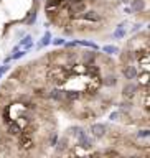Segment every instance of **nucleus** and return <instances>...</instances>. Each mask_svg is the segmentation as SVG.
Masks as SVG:
<instances>
[{
	"label": "nucleus",
	"mask_w": 150,
	"mask_h": 158,
	"mask_svg": "<svg viewBox=\"0 0 150 158\" xmlns=\"http://www.w3.org/2000/svg\"><path fill=\"white\" fill-rule=\"evenodd\" d=\"M73 132V137H74V140L78 142V145L81 148H84V150H89V148L94 147V140H93V135H89L86 130H84L83 127H79V125H74V127L71 128Z\"/></svg>",
	"instance_id": "1"
},
{
	"label": "nucleus",
	"mask_w": 150,
	"mask_h": 158,
	"mask_svg": "<svg viewBox=\"0 0 150 158\" xmlns=\"http://www.w3.org/2000/svg\"><path fill=\"white\" fill-rule=\"evenodd\" d=\"M139 91H140V84H135L134 81H125V84L122 86V97L132 101V99L137 96Z\"/></svg>",
	"instance_id": "2"
},
{
	"label": "nucleus",
	"mask_w": 150,
	"mask_h": 158,
	"mask_svg": "<svg viewBox=\"0 0 150 158\" xmlns=\"http://www.w3.org/2000/svg\"><path fill=\"white\" fill-rule=\"evenodd\" d=\"M140 69L134 66V64H122L120 66V76L124 77L125 81H135L139 77Z\"/></svg>",
	"instance_id": "3"
},
{
	"label": "nucleus",
	"mask_w": 150,
	"mask_h": 158,
	"mask_svg": "<svg viewBox=\"0 0 150 158\" xmlns=\"http://www.w3.org/2000/svg\"><path fill=\"white\" fill-rule=\"evenodd\" d=\"M89 133L93 135L94 138H97V140H102V138L107 137V125L106 124H91V127H89Z\"/></svg>",
	"instance_id": "4"
},
{
	"label": "nucleus",
	"mask_w": 150,
	"mask_h": 158,
	"mask_svg": "<svg viewBox=\"0 0 150 158\" xmlns=\"http://www.w3.org/2000/svg\"><path fill=\"white\" fill-rule=\"evenodd\" d=\"M101 82H102V87L112 89V87H115L117 84H119V76H117L115 72L109 71L107 74H104V76L101 77Z\"/></svg>",
	"instance_id": "5"
},
{
	"label": "nucleus",
	"mask_w": 150,
	"mask_h": 158,
	"mask_svg": "<svg viewBox=\"0 0 150 158\" xmlns=\"http://www.w3.org/2000/svg\"><path fill=\"white\" fill-rule=\"evenodd\" d=\"M48 99H51L55 102H66V96H64V89L59 86H53L48 91Z\"/></svg>",
	"instance_id": "6"
},
{
	"label": "nucleus",
	"mask_w": 150,
	"mask_h": 158,
	"mask_svg": "<svg viewBox=\"0 0 150 158\" xmlns=\"http://www.w3.org/2000/svg\"><path fill=\"white\" fill-rule=\"evenodd\" d=\"M84 74L88 77H94V79H101V66L97 63H89L84 64Z\"/></svg>",
	"instance_id": "7"
},
{
	"label": "nucleus",
	"mask_w": 150,
	"mask_h": 158,
	"mask_svg": "<svg viewBox=\"0 0 150 158\" xmlns=\"http://www.w3.org/2000/svg\"><path fill=\"white\" fill-rule=\"evenodd\" d=\"M79 20L89 21V23H96V21L101 20V13H99L97 10H94V8H88V10L81 15V18H79Z\"/></svg>",
	"instance_id": "8"
},
{
	"label": "nucleus",
	"mask_w": 150,
	"mask_h": 158,
	"mask_svg": "<svg viewBox=\"0 0 150 158\" xmlns=\"http://www.w3.org/2000/svg\"><path fill=\"white\" fill-rule=\"evenodd\" d=\"M5 125H7V133H8L10 137H18V135L23 132V127H21L17 120H10V122L5 124Z\"/></svg>",
	"instance_id": "9"
},
{
	"label": "nucleus",
	"mask_w": 150,
	"mask_h": 158,
	"mask_svg": "<svg viewBox=\"0 0 150 158\" xmlns=\"http://www.w3.org/2000/svg\"><path fill=\"white\" fill-rule=\"evenodd\" d=\"M79 59H81L83 64L96 63V61H97V53H96V50H93V51H83V53L79 55Z\"/></svg>",
	"instance_id": "10"
},
{
	"label": "nucleus",
	"mask_w": 150,
	"mask_h": 158,
	"mask_svg": "<svg viewBox=\"0 0 150 158\" xmlns=\"http://www.w3.org/2000/svg\"><path fill=\"white\" fill-rule=\"evenodd\" d=\"M130 8L134 13H144L147 3H145V0H130Z\"/></svg>",
	"instance_id": "11"
},
{
	"label": "nucleus",
	"mask_w": 150,
	"mask_h": 158,
	"mask_svg": "<svg viewBox=\"0 0 150 158\" xmlns=\"http://www.w3.org/2000/svg\"><path fill=\"white\" fill-rule=\"evenodd\" d=\"M69 140H68V137H61L59 138V142L56 143V155H64V153L68 152V148H69Z\"/></svg>",
	"instance_id": "12"
},
{
	"label": "nucleus",
	"mask_w": 150,
	"mask_h": 158,
	"mask_svg": "<svg viewBox=\"0 0 150 158\" xmlns=\"http://www.w3.org/2000/svg\"><path fill=\"white\" fill-rule=\"evenodd\" d=\"M125 26H127L125 23H120V25L115 28L114 33H112V38H114V40H124L125 35H127V30H125Z\"/></svg>",
	"instance_id": "13"
},
{
	"label": "nucleus",
	"mask_w": 150,
	"mask_h": 158,
	"mask_svg": "<svg viewBox=\"0 0 150 158\" xmlns=\"http://www.w3.org/2000/svg\"><path fill=\"white\" fill-rule=\"evenodd\" d=\"M120 61H122V64H134L135 53L134 51H130V50L124 51V53H122V58H120Z\"/></svg>",
	"instance_id": "14"
},
{
	"label": "nucleus",
	"mask_w": 150,
	"mask_h": 158,
	"mask_svg": "<svg viewBox=\"0 0 150 158\" xmlns=\"http://www.w3.org/2000/svg\"><path fill=\"white\" fill-rule=\"evenodd\" d=\"M18 46H20L21 50H30L31 46H33V36L31 35H26L23 40H20V43H18Z\"/></svg>",
	"instance_id": "15"
},
{
	"label": "nucleus",
	"mask_w": 150,
	"mask_h": 158,
	"mask_svg": "<svg viewBox=\"0 0 150 158\" xmlns=\"http://www.w3.org/2000/svg\"><path fill=\"white\" fill-rule=\"evenodd\" d=\"M109 120L111 122H120V120H125V115L122 110H114V112L109 114Z\"/></svg>",
	"instance_id": "16"
},
{
	"label": "nucleus",
	"mask_w": 150,
	"mask_h": 158,
	"mask_svg": "<svg viewBox=\"0 0 150 158\" xmlns=\"http://www.w3.org/2000/svg\"><path fill=\"white\" fill-rule=\"evenodd\" d=\"M102 51L106 55H109V56H112V55H117L119 53V48L114 45H106V46H102Z\"/></svg>",
	"instance_id": "17"
},
{
	"label": "nucleus",
	"mask_w": 150,
	"mask_h": 158,
	"mask_svg": "<svg viewBox=\"0 0 150 158\" xmlns=\"http://www.w3.org/2000/svg\"><path fill=\"white\" fill-rule=\"evenodd\" d=\"M51 43V33L50 31H46L45 35H43V38H41V41L38 43V48H43V46H46V45H50Z\"/></svg>",
	"instance_id": "18"
},
{
	"label": "nucleus",
	"mask_w": 150,
	"mask_h": 158,
	"mask_svg": "<svg viewBox=\"0 0 150 158\" xmlns=\"http://www.w3.org/2000/svg\"><path fill=\"white\" fill-rule=\"evenodd\" d=\"M78 45L84 46V48H91V50H99V46L96 45V43H93V41H86V40H78Z\"/></svg>",
	"instance_id": "19"
},
{
	"label": "nucleus",
	"mask_w": 150,
	"mask_h": 158,
	"mask_svg": "<svg viewBox=\"0 0 150 158\" xmlns=\"http://www.w3.org/2000/svg\"><path fill=\"white\" fill-rule=\"evenodd\" d=\"M150 137V128H139L135 132V138H149Z\"/></svg>",
	"instance_id": "20"
},
{
	"label": "nucleus",
	"mask_w": 150,
	"mask_h": 158,
	"mask_svg": "<svg viewBox=\"0 0 150 158\" xmlns=\"http://www.w3.org/2000/svg\"><path fill=\"white\" fill-rule=\"evenodd\" d=\"M56 143H58V133L53 132L51 137H50V147H56Z\"/></svg>",
	"instance_id": "21"
},
{
	"label": "nucleus",
	"mask_w": 150,
	"mask_h": 158,
	"mask_svg": "<svg viewBox=\"0 0 150 158\" xmlns=\"http://www.w3.org/2000/svg\"><path fill=\"white\" fill-rule=\"evenodd\" d=\"M101 155H120V153L115 152L114 148H106V150H102V152H101Z\"/></svg>",
	"instance_id": "22"
},
{
	"label": "nucleus",
	"mask_w": 150,
	"mask_h": 158,
	"mask_svg": "<svg viewBox=\"0 0 150 158\" xmlns=\"http://www.w3.org/2000/svg\"><path fill=\"white\" fill-rule=\"evenodd\" d=\"M35 20H36V13H35V12H31L30 17L25 20V23H26V25H31V23H35Z\"/></svg>",
	"instance_id": "23"
},
{
	"label": "nucleus",
	"mask_w": 150,
	"mask_h": 158,
	"mask_svg": "<svg viewBox=\"0 0 150 158\" xmlns=\"http://www.w3.org/2000/svg\"><path fill=\"white\" fill-rule=\"evenodd\" d=\"M51 43L55 46H64V43H66V41H64V38H56V40H51Z\"/></svg>",
	"instance_id": "24"
},
{
	"label": "nucleus",
	"mask_w": 150,
	"mask_h": 158,
	"mask_svg": "<svg viewBox=\"0 0 150 158\" xmlns=\"http://www.w3.org/2000/svg\"><path fill=\"white\" fill-rule=\"evenodd\" d=\"M5 71H8V66H7V64H3V66H0V77L3 76V72Z\"/></svg>",
	"instance_id": "25"
},
{
	"label": "nucleus",
	"mask_w": 150,
	"mask_h": 158,
	"mask_svg": "<svg viewBox=\"0 0 150 158\" xmlns=\"http://www.w3.org/2000/svg\"><path fill=\"white\" fill-rule=\"evenodd\" d=\"M149 30H150V23H149Z\"/></svg>",
	"instance_id": "26"
}]
</instances>
